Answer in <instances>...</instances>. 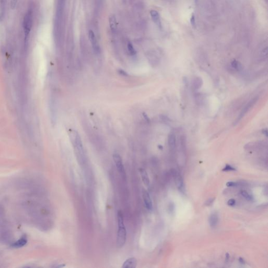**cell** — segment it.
Instances as JSON below:
<instances>
[{
  "instance_id": "1",
  "label": "cell",
  "mask_w": 268,
  "mask_h": 268,
  "mask_svg": "<svg viewBox=\"0 0 268 268\" xmlns=\"http://www.w3.org/2000/svg\"><path fill=\"white\" fill-rule=\"evenodd\" d=\"M69 135L77 159L80 163H83L86 161V156L81 137L78 133L75 130L70 131Z\"/></svg>"
},
{
  "instance_id": "2",
  "label": "cell",
  "mask_w": 268,
  "mask_h": 268,
  "mask_svg": "<svg viewBox=\"0 0 268 268\" xmlns=\"http://www.w3.org/2000/svg\"><path fill=\"white\" fill-rule=\"evenodd\" d=\"M118 229L117 233L116 244L118 248H122L126 241V229L125 227L123 213L119 210L117 213Z\"/></svg>"
},
{
  "instance_id": "3",
  "label": "cell",
  "mask_w": 268,
  "mask_h": 268,
  "mask_svg": "<svg viewBox=\"0 0 268 268\" xmlns=\"http://www.w3.org/2000/svg\"><path fill=\"white\" fill-rule=\"evenodd\" d=\"M33 22V12L32 8L29 9L26 13L23 19V29L25 38L27 39L32 28Z\"/></svg>"
},
{
  "instance_id": "4",
  "label": "cell",
  "mask_w": 268,
  "mask_h": 268,
  "mask_svg": "<svg viewBox=\"0 0 268 268\" xmlns=\"http://www.w3.org/2000/svg\"><path fill=\"white\" fill-rule=\"evenodd\" d=\"M258 98L255 97V98L251 100L250 101L248 102V104L245 106V107L243 109L242 111L240 113V115H239L238 118L236 121L235 123H238L241 119H242L243 117L245 116V115L247 114V113H248V112L250 110V109L254 106V105L256 103V102L258 101Z\"/></svg>"
},
{
  "instance_id": "5",
  "label": "cell",
  "mask_w": 268,
  "mask_h": 268,
  "mask_svg": "<svg viewBox=\"0 0 268 268\" xmlns=\"http://www.w3.org/2000/svg\"><path fill=\"white\" fill-rule=\"evenodd\" d=\"M89 38L94 53L96 54H99L100 53V47L98 44V41L96 40L95 34L92 30L89 31Z\"/></svg>"
},
{
  "instance_id": "6",
  "label": "cell",
  "mask_w": 268,
  "mask_h": 268,
  "mask_svg": "<svg viewBox=\"0 0 268 268\" xmlns=\"http://www.w3.org/2000/svg\"><path fill=\"white\" fill-rule=\"evenodd\" d=\"M113 158L118 171L121 174H124L125 172L124 165L121 156L118 154H114L113 156Z\"/></svg>"
},
{
  "instance_id": "7",
  "label": "cell",
  "mask_w": 268,
  "mask_h": 268,
  "mask_svg": "<svg viewBox=\"0 0 268 268\" xmlns=\"http://www.w3.org/2000/svg\"><path fill=\"white\" fill-rule=\"evenodd\" d=\"M173 178L175 180V183L177 185V188L179 190H183V187H184V183H183V180L182 176L177 171H175L173 172Z\"/></svg>"
},
{
  "instance_id": "8",
  "label": "cell",
  "mask_w": 268,
  "mask_h": 268,
  "mask_svg": "<svg viewBox=\"0 0 268 268\" xmlns=\"http://www.w3.org/2000/svg\"><path fill=\"white\" fill-rule=\"evenodd\" d=\"M142 196L146 208H147V210H152V203L148 192L145 190L142 193Z\"/></svg>"
},
{
  "instance_id": "9",
  "label": "cell",
  "mask_w": 268,
  "mask_h": 268,
  "mask_svg": "<svg viewBox=\"0 0 268 268\" xmlns=\"http://www.w3.org/2000/svg\"><path fill=\"white\" fill-rule=\"evenodd\" d=\"M137 264V261L135 258H128L124 262L122 268H135L136 267Z\"/></svg>"
},
{
  "instance_id": "10",
  "label": "cell",
  "mask_w": 268,
  "mask_h": 268,
  "mask_svg": "<svg viewBox=\"0 0 268 268\" xmlns=\"http://www.w3.org/2000/svg\"><path fill=\"white\" fill-rule=\"evenodd\" d=\"M150 15L152 17V20L154 22V23L159 26V27H161V23L160 18V15L158 12L155 10L150 11Z\"/></svg>"
},
{
  "instance_id": "11",
  "label": "cell",
  "mask_w": 268,
  "mask_h": 268,
  "mask_svg": "<svg viewBox=\"0 0 268 268\" xmlns=\"http://www.w3.org/2000/svg\"><path fill=\"white\" fill-rule=\"evenodd\" d=\"M6 8V0H0V22L5 18Z\"/></svg>"
},
{
  "instance_id": "12",
  "label": "cell",
  "mask_w": 268,
  "mask_h": 268,
  "mask_svg": "<svg viewBox=\"0 0 268 268\" xmlns=\"http://www.w3.org/2000/svg\"><path fill=\"white\" fill-rule=\"evenodd\" d=\"M209 224L211 227H215L218 222V216L216 213H213L209 217Z\"/></svg>"
},
{
  "instance_id": "13",
  "label": "cell",
  "mask_w": 268,
  "mask_h": 268,
  "mask_svg": "<svg viewBox=\"0 0 268 268\" xmlns=\"http://www.w3.org/2000/svg\"><path fill=\"white\" fill-rule=\"evenodd\" d=\"M168 144L170 148L172 150H174L176 146V138L175 135L173 133L170 134L168 137Z\"/></svg>"
},
{
  "instance_id": "14",
  "label": "cell",
  "mask_w": 268,
  "mask_h": 268,
  "mask_svg": "<svg viewBox=\"0 0 268 268\" xmlns=\"http://www.w3.org/2000/svg\"><path fill=\"white\" fill-rule=\"evenodd\" d=\"M140 175L142 177V181L144 183V185H146V186H148L150 183V181H149L148 175L146 170L144 169H140Z\"/></svg>"
},
{
  "instance_id": "15",
  "label": "cell",
  "mask_w": 268,
  "mask_h": 268,
  "mask_svg": "<svg viewBox=\"0 0 268 268\" xmlns=\"http://www.w3.org/2000/svg\"><path fill=\"white\" fill-rule=\"evenodd\" d=\"M27 242V240L26 237V236H24L23 237H22L19 240L14 243L12 245V247L14 248H20V247H23L25 245Z\"/></svg>"
},
{
  "instance_id": "16",
  "label": "cell",
  "mask_w": 268,
  "mask_h": 268,
  "mask_svg": "<svg viewBox=\"0 0 268 268\" xmlns=\"http://www.w3.org/2000/svg\"><path fill=\"white\" fill-rule=\"evenodd\" d=\"M109 24L110 28L113 32H115L117 29L116 19L115 15H111L109 18Z\"/></svg>"
},
{
  "instance_id": "17",
  "label": "cell",
  "mask_w": 268,
  "mask_h": 268,
  "mask_svg": "<svg viewBox=\"0 0 268 268\" xmlns=\"http://www.w3.org/2000/svg\"><path fill=\"white\" fill-rule=\"evenodd\" d=\"M202 79L200 78V77H196L193 81V86L195 89H199L202 86Z\"/></svg>"
},
{
  "instance_id": "18",
  "label": "cell",
  "mask_w": 268,
  "mask_h": 268,
  "mask_svg": "<svg viewBox=\"0 0 268 268\" xmlns=\"http://www.w3.org/2000/svg\"><path fill=\"white\" fill-rule=\"evenodd\" d=\"M232 66L236 70H238V71L241 70L242 69L241 65L240 64V62H239L237 61H233V62L232 63Z\"/></svg>"
},
{
  "instance_id": "19",
  "label": "cell",
  "mask_w": 268,
  "mask_h": 268,
  "mask_svg": "<svg viewBox=\"0 0 268 268\" xmlns=\"http://www.w3.org/2000/svg\"><path fill=\"white\" fill-rule=\"evenodd\" d=\"M127 49L128 50V51H129V53L132 55V56H134L135 55H136V51H135V48H134L133 46L132 45V43H128V44H127Z\"/></svg>"
},
{
  "instance_id": "20",
  "label": "cell",
  "mask_w": 268,
  "mask_h": 268,
  "mask_svg": "<svg viewBox=\"0 0 268 268\" xmlns=\"http://www.w3.org/2000/svg\"><path fill=\"white\" fill-rule=\"evenodd\" d=\"M241 194L242 196L245 198L248 201H251L253 200V197L251 195L249 194L247 191L243 190L241 191Z\"/></svg>"
},
{
  "instance_id": "21",
  "label": "cell",
  "mask_w": 268,
  "mask_h": 268,
  "mask_svg": "<svg viewBox=\"0 0 268 268\" xmlns=\"http://www.w3.org/2000/svg\"><path fill=\"white\" fill-rule=\"evenodd\" d=\"M222 171H224V172H227V171H236V169L235 168L232 167V166H230L229 164H226V166H225L223 169H222Z\"/></svg>"
},
{
  "instance_id": "22",
  "label": "cell",
  "mask_w": 268,
  "mask_h": 268,
  "mask_svg": "<svg viewBox=\"0 0 268 268\" xmlns=\"http://www.w3.org/2000/svg\"><path fill=\"white\" fill-rule=\"evenodd\" d=\"M215 200V198L213 197V198H210L208 199L205 203V205L206 206H210V205H212L213 204V203L214 202Z\"/></svg>"
},
{
  "instance_id": "23",
  "label": "cell",
  "mask_w": 268,
  "mask_h": 268,
  "mask_svg": "<svg viewBox=\"0 0 268 268\" xmlns=\"http://www.w3.org/2000/svg\"><path fill=\"white\" fill-rule=\"evenodd\" d=\"M18 0H11V8L12 9H15L18 4Z\"/></svg>"
},
{
  "instance_id": "24",
  "label": "cell",
  "mask_w": 268,
  "mask_h": 268,
  "mask_svg": "<svg viewBox=\"0 0 268 268\" xmlns=\"http://www.w3.org/2000/svg\"><path fill=\"white\" fill-rule=\"evenodd\" d=\"M227 204L228 205H229L230 206H235L236 204V200L235 199H231L230 200H228V201L227 202Z\"/></svg>"
},
{
  "instance_id": "25",
  "label": "cell",
  "mask_w": 268,
  "mask_h": 268,
  "mask_svg": "<svg viewBox=\"0 0 268 268\" xmlns=\"http://www.w3.org/2000/svg\"><path fill=\"white\" fill-rule=\"evenodd\" d=\"M237 185H238V184L236 182H232V181L228 182L226 183V186H227V187H235V186H237Z\"/></svg>"
},
{
  "instance_id": "26",
  "label": "cell",
  "mask_w": 268,
  "mask_h": 268,
  "mask_svg": "<svg viewBox=\"0 0 268 268\" xmlns=\"http://www.w3.org/2000/svg\"><path fill=\"white\" fill-rule=\"evenodd\" d=\"M191 23L192 26L195 25V20L194 15L193 14L192 17L191 18Z\"/></svg>"
},
{
  "instance_id": "27",
  "label": "cell",
  "mask_w": 268,
  "mask_h": 268,
  "mask_svg": "<svg viewBox=\"0 0 268 268\" xmlns=\"http://www.w3.org/2000/svg\"><path fill=\"white\" fill-rule=\"evenodd\" d=\"M229 255L228 253H226V262H227L228 260H229Z\"/></svg>"
},
{
  "instance_id": "28",
  "label": "cell",
  "mask_w": 268,
  "mask_h": 268,
  "mask_svg": "<svg viewBox=\"0 0 268 268\" xmlns=\"http://www.w3.org/2000/svg\"><path fill=\"white\" fill-rule=\"evenodd\" d=\"M239 262H240V263H241V264H244V263H245V261H244V260L243 259V258H239Z\"/></svg>"
},
{
  "instance_id": "29",
  "label": "cell",
  "mask_w": 268,
  "mask_h": 268,
  "mask_svg": "<svg viewBox=\"0 0 268 268\" xmlns=\"http://www.w3.org/2000/svg\"><path fill=\"white\" fill-rule=\"evenodd\" d=\"M120 74H122L123 76H124V75H125H125H127L126 73H125V72L124 71H123V70H121Z\"/></svg>"
}]
</instances>
